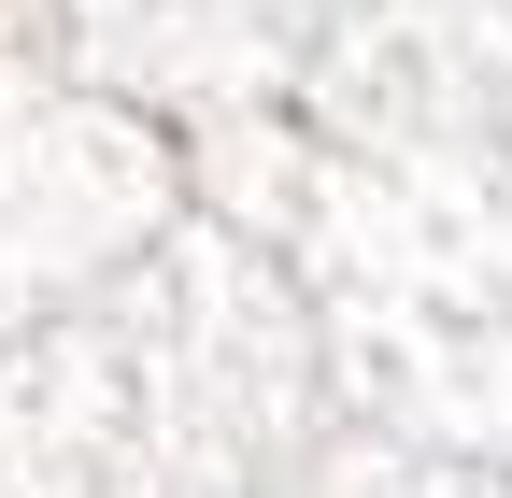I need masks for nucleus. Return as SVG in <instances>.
<instances>
[{
    "mask_svg": "<svg viewBox=\"0 0 512 498\" xmlns=\"http://www.w3.org/2000/svg\"><path fill=\"white\" fill-rule=\"evenodd\" d=\"M57 285V257H29V214L0 200V314H15V299H43Z\"/></svg>",
    "mask_w": 512,
    "mask_h": 498,
    "instance_id": "2",
    "label": "nucleus"
},
{
    "mask_svg": "<svg viewBox=\"0 0 512 498\" xmlns=\"http://www.w3.org/2000/svg\"><path fill=\"white\" fill-rule=\"evenodd\" d=\"M271 427L256 299L228 271H157L57 328L0 385V498H228Z\"/></svg>",
    "mask_w": 512,
    "mask_h": 498,
    "instance_id": "1",
    "label": "nucleus"
},
{
    "mask_svg": "<svg viewBox=\"0 0 512 498\" xmlns=\"http://www.w3.org/2000/svg\"><path fill=\"white\" fill-rule=\"evenodd\" d=\"M328 498H413V470H370V484H328Z\"/></svg>",
    "mask_w": 512,
    "mask_h": 498,
    "instance_id": "3",
    "label": "nucleus"
}]
</instances>
